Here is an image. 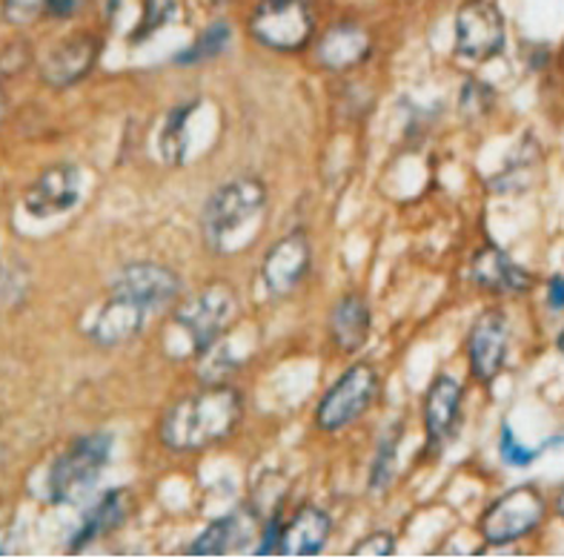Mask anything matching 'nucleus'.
<instances>
[{"instance_id": "obj_1", "label": "nucleus", "mask_w": 564, "mask_h": 559, "mask_svg": "<svg viewBox=\"0 0 564 559\" xmlns=\"http://www.w3.org/2000/svg\"><path fill=\"white\" fill-rule=\"evenodd\" d=\"M241 416L243 401L236 387L207 385L166 410L158 437L170 451H200L232 437Z\"/></svg>"}, {"instance_id": "obj_2", "label": "nucleus", "mask_w": 564, "mask_h": 559, "mask_svg": "<svg viewBox=\"0 0 564 559\" xmlns=\"http://www.w3.org/2000/svg\"><path fill=\"white\" fill-rule=\"evenodd\" d=\"M267 204V186L258 179H243L229 181L221 190H215L213 198L204 207V238L215 250H227L232 238L241 233L247 224H256L258 215L264 213Z\"/></svg>"}, {"instance_id": "obj_3", "label": "nucleus", "mask_w": 564, "mask_h": 559, "mask_svg": "<svg viewBox=\"0 0 564 559\" xmlns=\"http://www.w3.org/2000/svg\"><path fill=\"white\" fill-rule=\"evenodd\" d=\"M112 437L93 433L72 442L50 471V499L55 505H78L98 485L100 473L109 465Z\"/></svg>"}, {"instance_id": "obj_4", "label": "nucleus", "mask_w": 564, "mask_h": 559, "mask_svg": "<svg viewBox=\"0 0 564 559\" xmlns=\"http://www.w3.org/2000/svg\"><path fill=\"white\" fill-rule=\"evenodd\" d=\"M238 310L241 304H238L236 287L227 281H213L181 304L175 322L189 333L195 351L200 353L227 336V330L236 324Z\"/></svg>"}, {"instance_id": "obj_5", "label": "nucleus", "mask_w": 564, "mask_h": 559, "mask_svg": "<svg viewBox=\"0 0 564 559\" xmlns=\"http://www.w3.org/2000/svg\"><path fill=\"white\" fill-rule=\"evenodd\" d=\"M547 502L536 485H519L485 510L481 516V537L490 545H508L516 539L528 537L542 525Z\"/></svg>"}, {"instance_id": "obj_6", "label": "nucleus", "mask_w": 564, "mask_h": 559, "mask_svg": "<svg viewBox=\"0 0 564 559\" xmlns=\"http://www.w3.org/2000/svg\"><path fill=\"white\" fill-rule=\"evenodd\" d=\"M313 26L307 0H261L250 14V35L275 52L304 50Z\"/></svg>"}, {"instance_id": "obj_7", "label": "nucleus", "mask_w": 564, "mask_h": 559, "mask_svg": "<svg viewBox=\"0 0 564 559\" xmlns=\"http://www.w3.org/2000/svg\"><path fill=\"white\" fill-rule=\"evenodd\" d=\"M379 373L370 365H352L336 385L329 387L318 410H315L318 428L327 430V433L350 428L356 419H361L372 408V401L379 396Z\"/></svg>"}, {"instance_id": "obj_8", "label": "nucleus", "mask_w": 564, "mask_h": 559, "mask_svg": "<svg viewBox=\"0 0 564 559\" xmlns=\"http://www.w3.org/2000/svg\"><path fill=\"white\" fill-rule=\"evenodd\" d=\"M505 14L494 0H465L456 14V52L465 61H490L505 50Z\"/></svg>"}, {"instance_id": "obj_9", "label": "nucleus", "mask_w": 564, "mask_h": 559, "mask_svg": "<svg viewBox=\"0 0 564 559\" xmlns=\"http://www.w3.org/2000/svg\"><path fill=\"white\" fill-rule=\"evenodd\" d=\"M510 347V324L505 310L490 308L476 319L467 336V358H470V373L479 381H494L508 362Z\"/></svg>"}, {"instance_id": "obj_10", "label": "nucleus", "mask_w": 564, "mask_h": 559, "mask_svg": "<svg viewBox=\"0 0 564 559\" xmlns=\"http://www.w3.org/2000/svg\"><path fill=\"white\" fill-rule=\"evenodd\" d=\"M310 261H313V247H310V238L301 229L279 238V241L272 244V250L264 256V265H261V279H264L267 293H293L295 287L307 279Z\"/></svg>"}, {"instance_id": "obj_11", "label": "nucleus", "mask_w": 564, "mask_h": 559, "mask_svg": "<svg viewBox=\"0 0 564 559\" xmlns=\"http://www.w3.org/2000/svg\"><path fill=\"white\" fill-rule=\"evenodd\" d=\"M100 55V37L93 32H78V35L66 37L43 57L41 78L52 89H66V86L84 80L95 69Z\"/></svg>"}, {"instance_id": "obj_12", "label": "nucleus", "mask_w": 564, "mask_h": 559, "mask_svg": "<svg viewBox=\"0 0 564 559\" xmlns=\"http://www.w3.org/2000/svg\"><path fill=\"white\" fill-rule=\"evenodd\" d=\"M80 198V172L72 164H55L43 170L23 195V207L32 218H52L72 209Z\"/></svg>"}, {"instance_id": "obj_13", "label": "nucleus", "mask_w": 564, "mask_h": 559, "mask_svg": "<svg viewBox=\"0 0 564 559\" xmlns=\"http://www.w3.org/2000/svg\"><path fill=\"white\" fill-rule=\"evenodd\" d=\"M112 293H121L127 299L138 301L147 310L164 308L172 299H178L181 279L175 270L155 261H138V265L123 267L118 281H115Z\"/></svg>"}, {"instance_id": "obj_14", "label": "nucleus", "mask_w": 564, "mask_h": 559, "mask_svg": "<svg viewBox=\"0 0 564 559\" xmlns=\"http://www.w3.org/2000/svg\"><path fill=\"white\" fill-rule=\"evenodd\" d=\"M372 52V37L365 26H358L352 21H341L336 26H329L322 35L318 46H315V57L324 69L347 72L356 69L358 64H365Z\"/></svg>"}, {"instance_id": "obj_15", "label": "nucleus", "mask_w": 564, "mask_h": 559, "mask_svg": "<svg viewBox=\"0 0 564 559\" xmlns=\"http://www.w3.org/2000/svg\"><path fill=\"white\" fill-rule=\"evenodd\" d=\"M462 401H465V387L456 376L438 373L424 399V430L433 444H444L453 437V430L462 416Z\"/></svg>"}, {"instance_id": "obj_16", "label": "nucleus", "mask_w": 564, "mask_h": 559, "mask_svg": "<svg viewBox=\"0 0 564 559\" xmlns=\"http://www.w3.org/2000/svg\"><path fill=\"white\" fill-rule=\"evenodd\" d=\"M143 319H147V308L138 301L127 299L121 293H112L109 301L100 308L98 319L93 324V338L100 347H118L127 344L143 330Z\"/></svg>"}, {"instance_id": "obj_17", "label": "nucleus", "mask_w": 564, "mask_h": 559, "mask_svg": "<svg viewBox=\"0 0 564 559\" xmlns=\"http://www.w3.org/2000/svg\"><path fill=\"white\" fill-rule=\"evenodd\" d=\"M470 279L485 290H496V293H524L530 290L533 279L524 267H519L513 258L499 247H481L473 256L470 265Z\"/></svg>"}, {"instance_id": "obj_18", "label": "nucleus", "mask_w": 564, "mask_h": 559, "mask_svg": "<svg viewBox=\"0 0 564 559\" xmlns=\"http://www.w3.org/2000/svg\"><path fill=\"white\" fill-rule=\"evenodd\" d=\"M329 534H333V519L327 516V510L315 508V505H304L284 525L281 553H286V557H315V553L324 551Z\"/></svg>"}, {"instance_id": "obj_19", "label": "nucleus", "mask_w": 564, "mask_h": 559, "mask_svg": "<svg viewBox=\"0 0 564 559\" xmlns=\"http://www.w3.org/2000/svg\"><path fill=\"white\" fill-rule=\"evenodd\" d=\"M370 304L358 293H350L344 295L329 313V336H333L338 351L356 353L365 347L367 336H370Z\"/></svg>"}, {"instance_id": "obj_20", "label": "nucleus", "mask_w": 564, "mask_h": 559, "mask_svg": "<svg viewBox=\"0 0 564 559\" xmlns=\"http://www.w3.org/2000/svg\"><path fill=\"white\" fill-rule=\"evenodd\" d=\"M127 514H129V491L118 487V491L104 494V499H100L89 514H86L84 525H80L78 530V537L72 539V548L78 551V548H84L86 542H93V539L115 530L123 519H127Z\"/></svg>"}, {"instance_id": "obj_21", "label": "nucleus", "mask_w": 564, "mask_h": 559, "mask_svg": "<svg viewBox=\"0 0 564 559\" xmlns=\"http://www.w3.org/2000/svg\"><path fill=\"white\" fill-rule=\"evenodd\" d=\"M250 534V519L243 514H229L215 519L204 534L193 542V557H224L227 551L238 548Z\"/></svg>"}, {"instance_id": "obj_22", "label": "nucleus", "mask_w": 564, "mask_h": 559, "mask_svg": "<svg viewBox=\"0 0 564 559\" xmlns=\"http://www.w3.org/2000/svg\"><path fill=\"white\" fill-rule=\"evenodd\" d=\"M195 112V104H184L175 107L166 115L164 132H161V155L166 164L178 166L186 158V143H189V118Z\"/></svg>"}, {"instance_id": "obj_23", "label": "nucleus", "mask_w": 564, "mask_h": 559, "mask_svg": "<svg viewBox=\"0 0 564 559\" xmlns=\"http://www.w3.org/2000/svg\"><path fill=\"white\" fill-rule=\"evenodd\" d=\"M229 37H232V26L227 21H218L198 37V41L189 46L186 52H178L175 55V64L189 66V64H200V61H209V57H218L224 50H227Z\"/></svg>"}, {"instance_id": "obj_24", "label": "nucleus", "mask_w": 564, "mask_h": 559, "mask_svg": "<svg viewBox=\"0 0 564 559\" xmlns=\"http://www.w3.org/2000/svg\"><path fill=\"white\" fill-rule=\"evenodd\" d=\"M172 14H175V0H143L141 23L129 32V41L141 43L143 37L155 35L158 29H164L170 23Z\"/></svg>"}, {"instance_id": "obj_25", "label": "nucleus", "mask_w": 564, "mask_h": 559, "mask_svg": "<svg viewBox=\"0 0 564 559\" xmlns=\"http://www.w3.org/2000/svg\"><path fill=\"white\" fill-rule=\"evenodd\" d=\"M395 451H399V430H393L390 437L381 442L379 456L372 462V473H370V487L372 491H384L395 476Z\"/></svg>"}, {"instance_id": "obj_26", "label": "nucleus", "mask_w": 564, "mask_h": 559, "mask_svg": "<svg viewBox=\"0 0 564 559\" xmlns=\"http://www.w3.org/2000/svg\"><path fill=\"white\" fill-rule=\"evenodd\" d=\"M499 453H501V462H505V465L528 467L536 462L539 453H542V448H524V444H519L513 428H510V424H505V428H501V437H499Z\"/></svg>"}, {"instance_id": "obj_27", "label": "nucleus", "mask_w": 564, "mask_h": 559, "mask_svg": "<svg viewBox=\"0 0 564 559\" xmlns=\"http://www.w3.org/2000/svg\"><path fill=\"white\" fill-rule=\"evenodd\" d=\"M46 7H50V0H3V18L9 23L23 26V23L37 21L46 12Z\"/></svg>"}, {"instance_id": "obj_28", "label": "nucleus", "mask_w": 564, "mask_h": 559, "mask_svg": "<svg viewBox=\"0 0 564 559\" xmlns=\"http://www.w3.org/2000/svg\"><path fill=\"white\" fill-rule=\"evenodd\" d=\"M395 553V539L384 530H376L370 537H365L350 551V557H393Z\"/></svg>"}, {"instance_id": "obj_29", "label": "nucleus", "mask_w": 564, "mask_h": 559, "mask_svg": "<svg viewBox=\"0 0 564 559\" xmlns=\"http://www.w3.org/2000/svg\"><path fill=\"white\" fill-rule=\"evenodd\" d=\"M490 100H494V93H490V86L479 84V80H467V84H465V95H462V107H465L467 115L487 112V107H490Z\"/></svg>"}, {"instance_id": "obj_30", "label": "nucleus", "mask_w": 564, "mask_h": 559, "mask_svg": "<svg viewBox=\"0 0 564 559\" xmlns=\"http://www.w3.org/2000/svg\"><path fill=\"white\" fill-rule=\"evenodd\" d=\"M86 0H50V7H46V12L52 14V18H72V14H78L80 9H84Z\"/></svg>"}, {"instance_id": "obj_31", "label": "nucleus", "mask_w": 564, "mask_h": 559, "mask_svg": "<svg viewBox=\"0 0 564 559\" xmlns=\"http://www.w3.org/2000/svg\"><path fill=\"white\" fill-rule=\"evenodd\" d=\"M547 301H551L553 310H564V276L551 279V293H547Z\"/></svg>"}, {"instance_id": "obj_32", "label": "nucleus", "mask_w": 564, "mask_h": 559, "mask_svg": "<svg viewBox=\"0 0 564 559\" xmlns=\"http://www.w3.org/2000/svg\"><path fill=\"white\" fill-rule=\"evenodd\" d=\"M556 510H558V516H562V519H564V487H562V491H558V496H556Z\"/></svg>"}, {"instance_id": "obj_33", "label": "nucleus", "mask_w": 564, "mask_h": 559, "mask_svg": "<svg viewBox=\"0 0 564 559\" xmlns=\"http://www.w3.org/2000/svg\"><path fill=\"white\" fill-rule=\"evenodd\" d=\"M118 7H121V0H107V14L112 18L115 12H118Z\"/></svg>"}, {"instance_id": "obj_34", "label": "nucleus", "mask_w": 564, "mask_h": 559, "mask_svg": "<svg viewBox=\"0 0 564 559\" xmlns=\"http://www.w3.org/2000/svg\"><path fill=\"white\" fill-rule=\"evenodd\" d=\"M3 115H7V95L0 89V121H3Z\"/></svg>"}, {"instance_id": "obj_35", "label": "nucleus", "mask_w": 564, "mask_h": 559, "mask_svg": "<svg viewBox=\"0 0 564 559\" xmlns=\"http://www.w3.org/2000/svg\"><path fill=\"white\" fill-rule=\"evenodd\" d=\"M556 344H558V351L564 353V330H562V333H558V342Z\"/></svg>"}]
</instances>
